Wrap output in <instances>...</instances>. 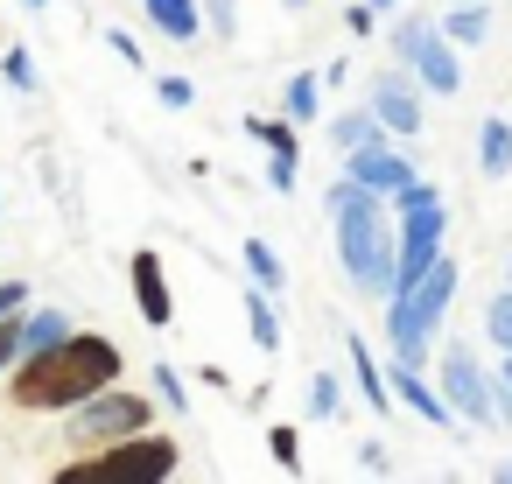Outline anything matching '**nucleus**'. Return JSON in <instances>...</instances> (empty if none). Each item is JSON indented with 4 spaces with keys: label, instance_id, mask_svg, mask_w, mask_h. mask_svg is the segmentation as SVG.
I'll return each instance as SVG.
<instances>
[{
    "label": "nucleus",
    "instance_id": "nucleus-34",
    "mask_svg": "<svg viewBox=\"0 0 512 484\" xmlns=\"http://www.w3.org/2000/svg\"><path fill=\"white\" fill-rule=\"evenodd\" d=\"M505 407H498V421H512V351H505V372H498V386H491Z\"/></svg>",
    "mask_w": 512,
    "mask_h": 484
},
{
    "label": "nucleus",
    "instance_id": "nucleus-7",
    "mask_svg": "<svg viewBox=\"0 0 512 484\" xmlns=\"http://www.w3.org/2000/svg\"><path fill=\"white\" fill-rule=\"evenodd\" d=\"M435 253H442V204H421V211H400V225H393V288H407V281H421Z\"/></svg>",
    "mask_w": 512,
    "mask_h": 484
},
{
    "label": "nucleus",
    "instance_id": "nucleus-36",
    "mask_svg": "<svg viewBox=\"0 0 512 484\" xmlns=\"http://www.w3.org/2000/svg\"><path fill=\"white\" fill-rule=\"evenodd\" d=\"M358 463H365V470H372V477H379V470H393V456H386V449H379V442H365V449H358Z\"/></svg>",
    "mask_w": 512,
    "mask_h": 484
},
{
    "label": "nucleus",
    "instance_id": "nucleus-30",
    "mask_svg": "<svg viewBox=\"0 0 512 484\" xmlns=\"http://www.w3.org/2000/svg\"><path fill=\"white\" fill-rule=\"evenodd\" d=\"M155 386H162V400H169V407H176V414H183V407H190V386H183V379H176V365H155Z\"/></svg>",
    "mask_w": 512,
    "mask_h": 484
},
{
    "label": "nucleus",
    "instance_id": "nucleus-19",
    "mask_svg": "<svg viewBox=\"0 0 512 484\" xmlns=\"http://www.w3.org/2000/svg\"><path fill=\"white\" fill-rule=\"evenodd\" d=\"M281 106H288V120H295V127H302V120H316V106H323V78L295 71V78H288V92H281Z\"/></svg>",
    "mask_w": 512,
    "mask_h": 484
},
{
    "label": "nucleus",
    "instance_id": "nucleus-13",
    "mask_svg": "<svg viewBox=\"0 0 512 484\" xmlns=\"http://www.w3.org/2000/svg\"><path fill=\"white\" fill-rule=\"evenodd\" d=\"M148 8V22L169 36V43H190L197 29H204V15H197V0H141Z\"/></svg>",
    "mask_w": 512,
    "mask_h": 484
},
{
    "label": "nucleus",
    "instance_id": "nucleus-29",
    "mask_svg": "<svg viewBox=\"0 0 512 484\" xmlns=\"http://www.w3.org/2000/svg\"><path fill=\"white\" fill-rule=\"evenodd\" d=\"M267 449H274L281 470H302V442H295V428H267Z\"/></svg>",
    "mask_w": 512,
    "mask_h": 484
},
{
    "label": "nucleus",
    "instance_id": "nucleus-2",
    "mask_svg": "<svg viewBox=\"0 0 512 484\" xmlns=\"http://www.w3.org/2000/svg\"><path fill=\"white\" fill-rule=\"evenodd\" d=\"M330 218H337V260L358 281V295H393V225L379 211V190L358 176L330 183Z\"/></svg>",
    "mask_w": 512,
    "mask_h": 484
},
{
    "label": "nucleus",
    "instance_id": "nucleus-1",
    "mask_svg": "<svg viewBox=\"0 0 512 484\" xmlns=\"http://www.w3.org/2000/svg\"><path fill=\"white\" fill-rule=\"evenodd\" d=\"M120 379V344L106 337H64L50 351L15 358V407H78L99 386Z\"/></svg>",
    "mask_w": 512,
    "mask_h": 484
},
{
    "label": "nucleus",
    "instance_id": "nucleus-14",
    "mask_svg": "<svg viewBox=\"0 0 512 484\" xmlns=\"http://www.w3.org/2000/svg\"><path fill=\"white\" fill-rule=\"evenodd\" d=\"M330 141H337L344 155H358V148H379L386 127H379V113L365 106V113H337V120H330Z\"/></svg>",
    "mask_w": 512,
    "mask_h": 484
},
{
    "label": "nucleus",
    "instance_id": "nucleus-4",
    "mask_svg": "<svg viewBox=\"0 0 512 484\" xmlns=\"http://www.w3.org/2000/svg\"><path fill=\"white\" fill-rule=\"evenodd\" d=\"M155 484V477H176V442L169 435H113V449L106 456H92V463H71L64 470V484Z\"/></svg>",
    "mask_w": 512,
    "mask_h": 484
},
{
    "label": "nucleus",
    "instance_id": "nucleus-33",
    "mask_svg": "<svg viewBox=\"0 0 512 484\" xmlns=\"http://www.w3.org/2000/svg\"><path fill=\"white\" fill-rule=\"evenodd\" d=\"M204 8H211V15H204V22H211V29H218V36H232V29H239V15H232V0H204Z\"/></svg>",
    "mask_w": 512,
    "mask_h": 484
},
{
    "label": "nucleus",
    "instance_id": "nucleus-15",
    "mask_svg": "<svg viewBox=\"0 0 512 484\" xmlns=\"http://www.w3.org/2000/svg\"><path fill=\"white\" fill-rule=\"evenodd\" d=\"M477 162H484V176H512V120H505V113L484 120V134H477Z\"/></svg>",
    "mask_w": 512,
    "mask_h": 484
},
{
    "label": "nucleus",
    "instance_id": "nucleus-3",
    "mask_svg": "<svg viewBox=\"0 0 512 484\" xmlns=\"http://www.w3.org/2000/svg\"><path fill=\"white\" fill-rule=\"evenodd\" d=\"M456 260H428V274L421 281H407V288H393L386 295V337H393V358L400 365H414L421 372V358H428V337H435V323L449 316V302H456Z\"/></svg>",
    "mask_w": 512,
    "mask_h": 484
},
{
    "label": "nucleus",
    "instance_id": "nucleus-9",
    "mask_svg": "<svg viewBox=\"0 0 512 484\" xmlns=\"http://www.w3.org/2000/svg\"><path fill=\"white\" fill-rule=\"evenodd\" d=\"M372 113H379L386 134L414 141V134H421V92H414V71H379V78H372Z\"/></svg>",
    "mask_w": 512,
    "mask_h": 484
},
{
    "label": "nucleus",
    "instance_id": "nucleus-6",
    "mask_svg": "<svg viewBox=\"0 0 512 484\" xmlns=\"http://www.w3.org/2000/svg\"><path fill=\"white\" fill-rule=\"evenodd\" d=\"M141 428H148V400L113 393V386H99L92 400L71 407V442H113V435H141Z\"/></svg>",
    "mask_w": 512,
    "mask_h": 484
},
{
    "label": "nucleus",
    "instance_id": "nucleus-10",
    "mask_svg": "<svg viewBox=\"0 0 512 484\" xmlns=\"http://www.w3.org/2000/svg\"><path fill=\"white\" fill-rule=\"evenodd\" d=\"M127 274H134V302H141V316H148V323L162 330V323L176 316V302H169V281H162V260H155V253L141 246V253L127 260Z\"/></svg>",
    "mask_w": 512,
    "mask_h": 484
},
{
    "label": "nucleus",
    "instance_id": "nucleus-25",
    "mask_svg": "<svg viewBox=\"0 0 512 484\" xmlns=\"http://www.w3.org/2000/svg\"><path fill=\"white\" fill-rule=\"evenodd\" d=\"M484 330H491V344H498V351H512V288L484 309Z\"/></svg>",
    "mask_w": 512,
    "mask_h": 484
},
{
    "label": "nucleus",
    "instance_id": "nucleus-32",
    "mask_svg": "<svg viewBox=\"0 0 512 484\" xmlns=\"http://www.w3.org/2000/svg\"><path fill=\"white\" fill-rule=\"evenodd\" d=\"M15 309H29V281H0V316H15Z\"/></svg>",
    "mask_w": 512,
    "mask_h": 484
},
{
    "label": "nucleus",
    "instance_id": "nucleus-38",
    "mask_svg": "<svg viewBox=\"0 0 512 484\" xmlns=\"http://www.w3.org/2000/svg\"><path fill=\"white\" fill-rule=\"evenodd\" d=\"M22 8H36V15H43V8H50V0H22Z\"/></svg>",
    "mask_w": 512,
    "mask_h": 484
},
{
    "label": "nucleus",
    "instance_id": "nucleus-26",
    "mask_svg": "<svg viewBox=\"0 0 512 484\" xmlns=\"http://www.w3.org/2000/svg\"><path fill=\"white\" fill-rule=\"evenodd\" d=\"M155 99H162L169 113H190V106H197V85H190V78H155Z\"/></svg>",
    "mask_w": 512,
    "mask_h": 484
},
{
    "label": "nucleus",
    "instance_id": "nucleus-5",
    "mask_svg": "<svg viewBox=\"0 0 512 484\" xmlns=\"http://www.w3.org/2000/svg\"><path fill=\"white\" fill-rule=\"evenodd\" d=\"M393 57L414 71V85L428 92H456L463 85V64H456V43L428 22V15H400L393 22Z\"/></svg>",
    "mask_w": 512,
    "mask_h": 484
},
{
    "label": "nucleus",
    "instance_id": "nucleus-16",
    "mask_svg": "<svg viewBox=\"0 0 512 484\" xmlns=\"http://www.w3.org/2000/svg\"><path fill=\"white\" fill-rule=\"evenodd\" d=\"M239 309H246V330H253V344H260V351H281V323H274V302H267V288H246V295H239Z\"/></svg>",
    "mask_w": 512,
    "mask_h": 484
},
{
    "label": "nucleus",
    "instance_id": "nucleus-20",
    "mask_svg": "<svg viewBox=\"0 0 512 484\" xmlns=\"http://www.w3.org/2000/svg\"><path fill=\"white\" fill-rule=\"evenodd\" d=\"M351 372H358V393H365V407H379V414H386V407H393V386L379 379V365L365 358V344H358V337H351Z\"/></svg>",
    "mask_w": 512,
    "mask_h": 484
},
{
    "label": "nucleus",
    "instance_id": "nucleus-21",
    "mask_svg": "<svg viewBox=\"0 0 512 484\" xmlns=\"http://www.w3.org/2000/svg\"><path fill=\"white\" fill-rule=\"evenodd\" d=\"M246 274H253V281H260L267 295H281V288H288V274H281V260H274V253H267L260 239H246Z\"/></svg>",
    "mask_w": 512,
    "mask_h": 484
},
{
    "label": "nucleus",
    "instance_id": "nucleus-37",
    "mask_svg": "<svg viewBox=\"0 0 512 484\" xmlns=\"http://www.w3.org/2000/svg\"><path fill=\"white\" fill-rule=\"evenodd\" d=\"M379 8H400V0H372V15H379Z\"/></svg>",
    "mask_w": 512,
    "mask_h": 484
},
{
    "label": "nucleus",
    "instance_id": "nucleus-12",
    "mask_svg": "<svg viewBox=\"0 0 512 484\" xmlns=\"http://www.w3.org/2000/svg\"><path fill=\"white\" fill-rule=\"evenodd\" d=\"M386 386H393V400H407V407H414V414H421L428 428H456L449 400H442L435 386H421V379H414V365H393V379H386Z\"/></svg>",
    "mask_w": 512,
    "mask_h": 484
},
{
    "label": "nucleus",
    "instance_id": "nucleus-23",
    "mask_svg": "<svg viewBox=\"0 0 512 484\" xmlns=\"http://www.w3.org/2000/svg\"><path fill=\"white\" fill-rule=\"evenodd\" d=\"M0 85H15V92H36V57L15 43V50H0Z\"/></svg>",
    "mask_w": 512,
    "mask_h": 484
},
{
    "label": "nucleus",
    "instance_id": "nucleus-39",
    "mask_svg": "<svg viewBox=\"0 0 512 484\" xmlns=\"http://www.w3.org/2000/svg\"><path fill=\"white\" fill-rule=\"evenodd\" d=\"M281 8H309V0H281Z\"/></svg>",
    "mask_w": 512,
    "mask_h": 484
},
{
    "label": "nucleus",
    "instance_id": "nucleus-31",
    "mask_svg": "<svg viewBox=\"0 0 512 484\" xmlns=\"http://www.w3.org/2000/svg\"><path fill=\"white\" fill-rule=\"evenodd\" d=\"M106 43H113V57H120L127 71H141V64H148V57H141V43H134L127 29H106Z\"/></svg>",
    "mask_w": 512,
    "mask_h": 484
},
{
    "label": "nucleus",
    "instance_id": "nucleus-22",
    "mask_svg": "<svg viewBox=\"0 0 512 484\" xmlns=\"http://www.w3.org/2000/svg\"><path fill=\"white\" fill-rule=\"evenodd\" d=\"M337 407H344V386L330 372H316L309 379V421H337Z\"/></svg>",
    "mask_w": 512,
    "mask_h": 484
},
{
    "label": "nucleus",
    "instance_id": "nucleus-24",
    "mask_svg": "<svg viewBox=\"0 0 512 484\" xmlns=\"http://www.w3.org/2000/svg\"><path fill=\"white\" fill-rule=\"evenodd\" d=\"M246 134H253V141H267V148H281V155H302L295 127H281V120H246Z\"/></svg>",
    "mask_w": 512,
    "mask_h": 484
},
{
    "label": "nucleus",
    "instance_id": "nucleus-27",
    "mask_svg": "<svg viewBox=\"0 0 512 484\" xmlns=\"http://www.w3.org/2000/svg\"><path fill=\"white\" fill-rule=\"evenodd\" d=\"M15 358H22V309L0 316V372H15Z\"/></svg>",
    "mask_w": 512,
    "mask_h": 484
},
{
    "label": "nucleus",
    "instance_id": "nucleus-28",
    "mask_svg": "<svg viewBox=\"0 0 512 484\" xmlns=\"http://www.w3.org/2000/svg\"><path fill=\"white\" fill-rule=\"evenodd\" d=\"M295 169H302V155H281V148H274V162H267V190L288 197V190H295Z\"/></svg>",
    "mask_w": 512,
    "mask_h": 484
},
{
    "label": "nucleus",
    "instance_id": "nucleus-35",
    "mask_svg": "<svg viewBox=\"0 0 512 484\" xmlns=\"http://www.w3.org/2000/svg\"><path fill=\"white\" fill-rule=\"evenodd\" d=\"M344 29L351 36H372V0H365V8H344Z\"/></svg>",
    "mask_w": 512,
    "mask_h": 484
},
{
    "label": "nucleus",
    "instance_id": "nucleus-8",
    "mask_svg": "<svg viewBox=\"0 0 512 484\" xmlns=\"http://www.w3.org/2000/svg\"><path fill=\"white\" fill-rule=\"evenodd\" d=\"M442 400H449V414H463L470 428H491V421H498V393H491V379H484V365H477L470 351H449V358H442Z\"/></svg>",
    "mask_w": 512,
    "mask_h": 484
},
{
    "label": "nucleus",
    "instance_id": "nucleus-11",
    "mask_svg": "<svg viewBox=\"0 0 512 484\" xmlns=\"http://www.w3.org/2000/svg\"><path fill=\"white\" fill-rule=\"evenodd\" d=\"M351 176H358L365 190H379V197H386V190H400L414 169H407V155H393V148L379 141V148H358V155H351Z\"/></svg>",
    "mask_w": 512,
    "mask_h": 484
},
{
    "label": "nucleus",
    "instance_id": "nucleus-17",
    "mask_svg": "<svg viewBox=\"0 0 512 484\" xmlns=\"http://www.w3.org/2000/svg\"><path fill=\"white\" fill-rule=\"evenodd\" d=\"M71 337V316L64 309H36L29 323H22V351H50V344H64Z\"/></svg>",
    "mask_w": 512,
    "mask_h": 484
},
{
    "label": "nucleus",
    "instance_id": "nucleus-18",
    "mask_svg": "<svg viewBox=\"0 0 512 484\" xmlns=\"http://www.w3.org/2000/svg\"><path fill=\"white\" fill-rule=\"evenodd\" d=\"M484 29H491L484 0H456V8H449V22H442V36H449V43H484Z\"/></svg>",
    "mask_w": 512,
    "mask_h": 484
}]
</instances>
